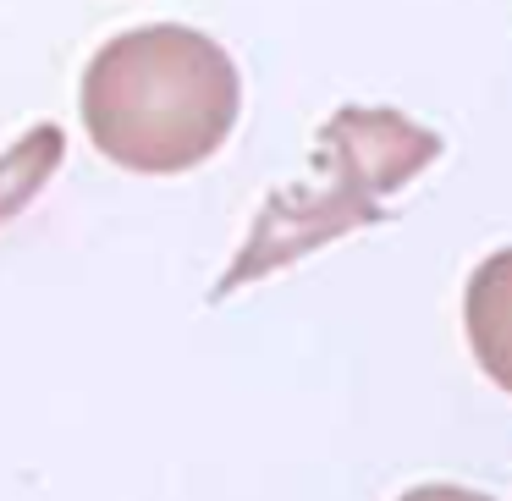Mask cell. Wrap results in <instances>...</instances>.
<instances>
[{
	"label": "cell",
	"instance_id": "7a4b0ae2",
	"mask_svg": "<svg viewBox=\"0 0 512 501\" xmlns=\"http://www.w3.org/2000/svg\"><path fill=\"white\" fill-rule=\"evenodd\" d=\"M463 325H468V347H474L479 369L501 391H512V248H496L468 276Z\"/></svg>",
	"mask_w": 512,
	"mask_h": 501
},
{
	"label": "cell",
	"instance_id": "6da1fadb",
	"mask_svg": "<svg viewBox=\"0 0 512 501\" xmlns=\"http://www.w3.org/2000/svg\"><path fill=\"white\" fill-rule=\"evenodd\" d=\"M237 111V61L182 23L116 34L83 72V127L94 149L138 177H177L210 160L237 127Z\"/></svg>",
	"mask_w": 512,
	"mask_h": 501
},
{
	"label": "cell",
	"instance_id": "3957f363",
	"mask_svg": "<svg viewBox=\"0 0 512 501\" xmlns=\"http://www.w3.org/2000/svg\"><path fill=\"white\" fill-rule=\"evenodd\" d=\"M397 501H496V496H479V490H463V485H419Z\"/></svg>",
	"mask_w": 512,
	"mask_h": 501
}]
</instances>
